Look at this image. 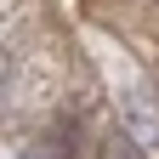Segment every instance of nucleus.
<instances>
[{
	"instance_id": "nucleus-1",
	"label": "nucleus",
	"mask_w": 159,
	"mask_h": 159,
	"mask_svg": "<svg viewBox=\"0 0 159 159\" xmlns=\"http://www.w3.org/2000/svg\"><path fill=\"white\" fill-rule=\"evenodd\" d=\"M119 114H125V136H136L142 148L159 142V108L148 102L142 91H125V97H119Z\"/></svg>"
},
{
	"instance_id": "nucleus-2",
	"label": "nucleus",
	"mask_w": 159,
	"mask_h": 159,
	"mask_svg": "<svg viewBox=\"0 0 159 159\" xmlns=\"http://www.w3.org/2000/svg\"><path fill=\"white\" fill-rule=\"evenodd\" d=\"M51 153H57V159H80V153H85V131H80V119H68V125L51 131Z\"/></svg>"
},
{
	"instance_id": "nucleus-3",
	"label": "nucleus",
	"mask_w": 159,
	"mask_h": 159,
	"mask_svg": "<svg viewBox=\"0 0 159 159\" xmlns=\"http://www.w3.org/2000/svg\"><path fill=\"white\" fill-rule=\"evenodd\" d=\"M102 159H142V142L119 131V136H108V142H102Z\"/></svg>"
},
{
	"instance_id": "nucleus-4",
	"label": "nucleus",
	"mask_w": 159,
	"mask_h": 159,
	"mask_svg": "<svg viewBox=\"0 0 159 159\" xmlns=\"http://www.w3.org/2000/svg\"><path fill=\"white\" fill-rule=\"evenodd\" d=\"M11 74H17V57H11L6 46H0V91H6V85H11Z\"/></svg>"
}]
</instances>
